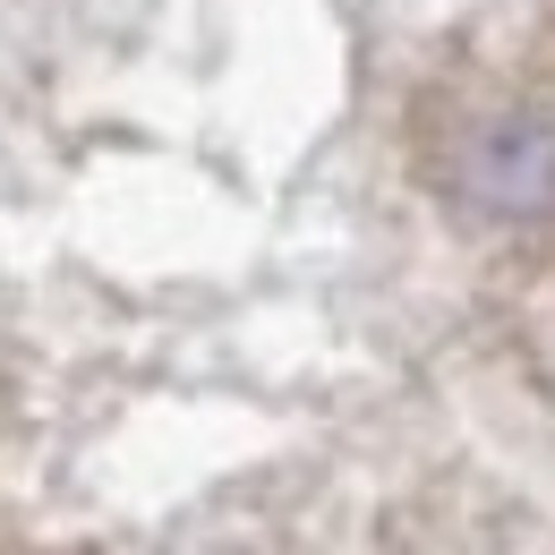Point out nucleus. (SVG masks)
Segmentation results:
<instances>
[{
	"instance_id": "1",
	"label": "nucleus",
	"mask_w": 555,
	"mask_h": 555,
	"mask_svg": "<svg viewBox=\"0 0 555 555\" xmlns=\"http://www.w3.org/2000/svg\"><path fill=\"white\" fill-rule=\"evenodd\" d=\"M547 231L555 0H0V462L248 418L487 504Z\"/></svg>"
}]
</instances>
